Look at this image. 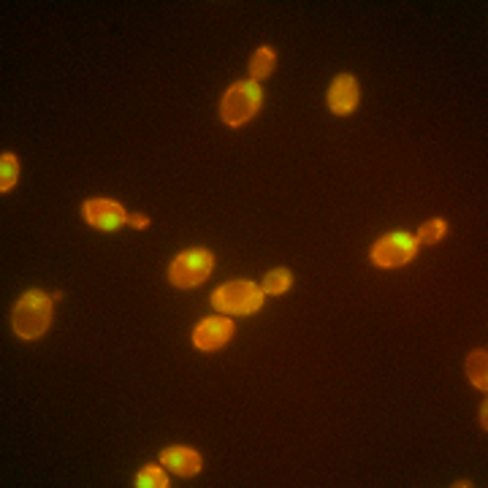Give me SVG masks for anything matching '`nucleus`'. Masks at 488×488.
<instances>
[{
	"label": "nucleus",
	"mask_w": 488,
	"mask_h": 488,
	"mask_svg": "<svg viewBox=\"0 0 488 488\" xmlns=\"http://www.w3.org/2000/svg\"><path fill=\"white\" fill-rule=\"evenodd\" d=\"M52 326V299L38 291L30 288L19 296V301L14 304V315H11V329L19 340H41Z\"/></svg>",
	"instance_id": "1"
},
{
	"label": "nucleus",
	"mask_w": 488,
	"mask_h": 488,
	"mask_svg": "<svg viewBox=\"0 0 488 488\" xmlns=\"http://www.w3.org/2000/svg\"><path fill=\"white\" fill-rule=\"evenodd\" d=\"M263 103V92H261V84L247 79V81H236L228 87V92L223 95V103H220V120L228 125V128H242L244 122H250L258 109Z\"/></svg>",
	"instance_id": "2"
},
{
	"label": "nucleus",
	"mask_w": 488,
	"mask_h": 488,
	"mask_svg": "<svg viewBox=\"0 0 488 488\" xmlns=\"http://www.w3.org/2000/svg\"><path fill=\"white\" fill-rule=\"evenodd\" d=\"M263 291L261 285L250 282V280H236V282H225L212 293V307L220 315H253L261 310L263 304Z\"/></svg>",
	"instance_id": "3"
},
{
	"label": "nucleus",
	"mask_w": 488,
	"mask_h": 488,
	"mask_svg": "<svg viewBox=\"0 0 488 488\" xmlns=\"http://www.w3.org/2000/svg\"><path fill=\"white\" fill-rule=\"evenodd\" d=\"M212 269H215V255L209 250H204V247H193V250L179 253L168 263V282L174 288L190 291V288L206 282Z\"/></svg>",
	"instance_id": "4"
},
{
	"label": "nucleus",
	"mask_w": 488,
	"mask_h": 488,
	"mask_svg": "<svg viewBox=\"0 0 488 488\" xmlns=\"http://www.w3.org/2000/svg\"><path fill=\"white\" fill-rule=\"evenodd\" d=\"M416 253H418V239L407 231H394L375 242L369 258L380 269H397V266L410 263L416 258Z\"/></svg>",
	"instance_id": "5"
},
{
	"label": "nucleus",
	"mask_w": 488,
	"mask_h": 488,
	"mask_svg": "<svg viewBox=\"0 0 488 488\" xmlns=\"http://www.w3.org/2000/svg\"><path fill=\"white\" fill-rule=\"evenodd\" d=\"M81 217L95 231H117L128 223V212L111 198H87L81 204Z\"/></svg>",
	"instance_id": "6"
},
{
	"label": "nucleus",
	"mask_w": 488,
	"mask_h": 488,
	"mask_svg": "<svg viewBox=\"0 0 488 488\" xmlns=\"http://www.w3.org/2000/svg\"><path fill=\"white\" fill-rule=\"evenodd\" d=\"M234 331L236 329H234V321L228 315H212V318H204L193 329V345L201 353H212V350H220L223 345H228Z\"/></svg>",
	"instance_id": "7"
},
{
	"label": "nucleus",
	"mask_w": 488,
	"mask_h": 488,
	"mask_svg": "<svg viewBox=\"0 0 488 488\" xmlns=\"http://www.w3.org/2000/svg\"><path fill=\"white\" fill-rule=\"evenodd\" d=\"M359 100H361L359 79L350 73H340L329 87V109L340 117H348L359 109Z\"/></svg>",
	"instance_id": "8"
},
{
	"label": "nucleus",
	"mask_w": 488,
	"mask_h": 488,
	"mask_svg": "<svg viewBox=\"0 0 488 488\" xmlns=\"http://www.w3.org/2000/svg\"><path fill=\"white\" fill-rule=\"evenodd\" d=\"M160 464H163L166 470H171L174 475H179V478H193V475H198L201 467H204L201 456H198L193 448H185V445H171V448H166V451L160 454Z\"/></svg>",
	"instance_id": "9"
},
{
	"label": "nucleus",
	"mask_w": 488,
	"mask_h": 488,
	"mask_svg": "<svg viewBox=\"0 0 488 488\" xmlns=\"http://www.w3.org/2000/svg\"><path fill=\"white\" fill-rule=\"evenodd\" d=\"M464 369H467V378H470V383L478 388V391H488V353L486 350H473L470 356H467V364H464Z\"/></svg>",
	"instance_id": "10"
},
{
	"label": "nucleus",
	"mask_w": 488,
	"mask_h": 488,
	"mask_svg": "<svg viewBox=\"0 0 488 488\" xmlns=\"http://www.w3.org/2000/svg\"><path fill=\"white\" fill-rule=\"evenodd\" d=\"M274 65H277L274 49L272 46H258L255 54L250 57V76H253V81L269 79L274 73Z\"/></svg>",
	"instance_id": "11"
},
{
	"label": "nucleus",
	"mask_w": 488,
	"mask_h": 488,
	"mask_svg": "<svg viewBox=\"0 0 488 488\" xmlns=\"http://www.w3.org/2000/svg\"><path fill=\"white\" fill-rule=\"evenodd\" d=\"M291 285H293V274H291L288 269H272V272L263 277L261 291H263L266 296H282V293L291 291Z\"/></svg>",
	"instance_id": "12"
},
{
	"label": "nucleus",
	"mask_w": 488,
	"mask_h": 488,
	"mask_svg": "<svg viewBox=\"0 0 488 488\" xmlns=\"http://www.w3.org/2000/svg\"><path fill=\"white\" fill-rule=\"evenodd\" d=\"M16 179H19V163H16V155L3 152V155H0V193L14 190Z\"/></svg>",
	"instance_id": "13"
},
{
	"label": "nucleus",
	"mask_w": 488,
	"mask_h": 488,
	"mask_svg": "<svg viewBox=\"0 0 488 488\" xmlns=\"http://www.w3.org/2000/svg\"><path fill=\"white\" fill-rule=\"evenodd\" d=\"M445 234H448V223L443 220V217H435V220H429V223H424L421 225V231H418V242L421 244H440V239H445Z\"/></svg>",
	"instance_id": "14"
},
{
	"label": "nucleus",
	"mask_w": 488,
	"mask_h": 488,
	"mask_svg": "<svg viewBox=\"0 0 488 488\" xmlns=\"http://www.w3.org/2000/svg\"><path fill=\"white\" fill-rule=\"evenodd\" d=\"M168 478H166V473L160 470V467H155V464H149V467H144L139 475H136V488H168Z\"/></svg>",
	"instance_id": "15"
},
{
	"label": "nucleus",
	"mask_w": 488,
	"mask_h": 488,
	"mask_svg": "<svg viewBox=\"0 0 488 488\" xmlns=\"http://www.w3.org/2000/svg\"><path fill=\"white\" fill-rule=\"evenodd\" d=\"M128 225L136 231H144V228H149V217L147 215H128Z\"/></svg>",
	"instance_id": "16"
},
{
	"label": "nucleus",
	"mask_w": 488,
	"mask_h": 488,
	"mask_svg": "<svg viewBox=\"0 0 488 488\" xmlns=\"http://www.w3.org/2000/svg\"><path fill=\"white\" fill-rule=\"evenodd\" d=\"M481 424H483V429H486V402H483V407H481Z\"/></svg>",
	"instance_id": "17"
}]
</instances>
